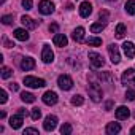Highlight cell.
<instances>
[{
  "mask_svg": "<svg viewBox=\"0 0 135 135\" xmlns=\"http://www.w3.org/2000/svg\"><path fill=\"white\" fill-rule=\"evenodd\" d=\"M88 91H89V97L94 100V102H100L102 100V88L97 84V83H91L88 86Z\"/></svg>",
  "mask_w": 135,
  "mask_h": 135,
  "instance_id": "obj_1",
  "label": "cell"
},
{
  "mask_svg": "<svg viewBox=\"0 0 135 135\" xmlns=\"http://www.w3.org/2000/svg\"><path fill=\"white\" fill-rule=\"evenodd\" d=\"M24 84H26L27 88L38 89V88L46 86V81H45V80H41V78H35V76H26V78H24Z\"/></svg>",
  "mask_w": 135,
  "mask_h": 135,
  "instance_id": "obj_2",
  "label": "cell"
},
{
  "mask_svg": "<svg viewBox=\"0 0 135 135\" xmlns=\"http://www.w3.org/2000/svg\"><path fill=\"white\" fill-rule=\"evenodd\" d=\"M121 81H122L124 86H132V88H135V70H133V69L126 70V72L122 73V76H121Z\"/></svg>",
  "mask_w": 135,
  "mask_h": 135,
  "instance_id": "obj_3",
  "label": "cell"
},
{
  "mask_svg": "<svg viewBox=\"0 0 135 135\" xmlns=\"http://www.w3.org/2000/svg\"><path fill=\"white\" fill-rule=\"evenodd\" d=\"M57 84H59V88L64 89V91H70V89L73 88V80H72L69 75H60V76L57 78Z\"/></svg>",
  "mask_w": 135,
  "mask_h": 135,
  "instance_id": "obj_4",
  "label": "cell"
},
{
  "mask_svg": "<svg viewBox=\"0 0 135 135\" xmlns=\"http://www.w3.org/2000/svg\"><path fill=\"white\" fill-rule=\"evenodd\" d=\"M38 11L41 15H51V13H54L52 2H49V0H41V2L38 3Z\"/></svg>",
  "mask_w": 135,
  "mask_h": 135,
  "instance_id": "obj_5",
  "label": "cell"
},
{
  "mask_svg": "<svg viewBox=\"0 0 135 135\" xmlns=\"http://www.w3.org/2000/svg\"><path fill=\"white\" fill-rule=\"evenodd\" d=\"M56 126H57V118H56L54 114H49V116H46V118H45L43 127H45V130H46V132H52V130L56 129Z\"/></svg>",
  "mask_w": 135,
  "mask_h": 135,
  "instance_id": "obj_6",
  "label": "cell"
},
{
  "mask_svg": "<svg viewBox=\"0 0 135 135\" xmlns=\"http://www.w3.org/2000/svg\"><path fill=\"white\" fill-rule=\"evenodd\" d=\"M89 60H91V65L94 67V69H100V67L103 65V57L99 54V52H89Z\"/></svg>",
  "mask_w": 135,
  "mask_h": 135,
  "instance_id": "obj_7",
  "label": "cell"
},
{
  "mask_svg": "<svg viewBox=\"0 0 135 135\" xmlns=\"http://www.w3.org/2000/svg\"><path fill=\"white\" fill-rule=\"evenodd\" d=\"M41 59H43V62H45V64H51V62L54 60V52H52L51 46H48V45H45V46H43Z\"/></svg>",
  "mask_w": 135,
  "mask_h": 135,
  "instance_id": "obj_8",
  "label": "cell"
},
{
  "mask_svg": "<svg viewBox=\"0 0 135 135\" xmlns=\"http://www.w3.org/2000/svg\"><path fill=\"white\" fill-rule=\"evenodd\" d=\"M108 52H110V57H111V62L113 64H119L121 62V54H119V49L116 45H110L108 46Z\"/></svg>",
  "mask_w": 135,
  "mask_h": 135,
  "instance_id": "obj_9",
  "label": "cell"
},
{
  "mask_svg": "<svg viewBox=\"0 0 135 135\" xmlns=\"http://www.w3.org/2000/svg\"><path fill=\"white\" fill-rule=\"evenodd\" d=\"M41 99H43V103H46V105H56L57 103V94L52 92V91L45 92Z\"/></svg>",
  "mask_w": 135,
  "mask_h": 135,
  "instance_id": "obj_10",
  "label": "cell"
},
{
  "mask_svg": "<svg viewBox=\"0 0 135 135\" xmlns=\"http://www.w3.org/2000/svg\"><path fill=\"white\" fill-rule=\"evenodd\" d=\"M91 13H92V5L89 2H83L80 5V15H81V18H89Z\"/></svg>",
  "mask_w": 135,
  "mask_h": 135,
  "instance_id": "obj_11",
  "label": "cell"
},
{
  "mask_svg": "<svg viewBox=\"0 0 135 135\" xmlns=\"http://www.w3.org/2000/svg\"><path fill=\"white\" fill-rule=\"evenodd\" d=\"M21 22H22V26L26 27V29H37V26L40 24V21H33L32 18H29V16H22L21 18Z\"/></svg>",
  "mask_w": 135,
  "mask_h": 135,
  "instance_id": "obj_12",
  "label": "cell"
},
{
  "mask_svg": "<svg viewBox=\"0 0 135 135\" xmlns=\"http://www.w3.org/2000/svg\"><path fill=\"white\" fill-rule=\"evenodd\" d=\"M122 49H124V52H126V56H127L129 59L135 57V45H133V43L126 41V43L122 45Z\"/></svg>",
  "mask_w": 135,
  "mask_h": 135,
  "instance_id": "obj_13",
  "label": "cell"
},
{
  "mask_svg": "<svg viewBox=\"0 0 135 135\" xmlns=\"http://www.w3.org/2000/svg\"><path fill=\"white\" fill-rule=\"evenodd\" d=\"M21 69L22 70H32V69H35V60L32 59V57H24L22 60H21Z\"/></svg>",
  "mask_w": 135,
  "mask_h": 135,
  "instance_id": "obj_14",
  "label": "cell"
},
{
  "mask_svg": "<svg viewBox=\"0 0 135 135\" xmlns=\"http://www.w3.org/2000/svg\"><path fill=\"white\" fill-rule=\"evenodd\" d=\"M52 41H54V45H56V46H59V48L67 46V43H69V40H67V37H65L64 33H56Z\"/></svg>",
  "mask_w": 135,
  "mask_h": 135,
  "instance_id": "obj_15",
  "label": "cell"
},
{
  "mask_svg": "<svg viewBox=\"0 0 135 135\" xmlns=\"http://www.w3.org/2000/svg\"><path fill=\"white\" fill-rule=\"evenodd\" d=\"M114 114H116V118H118L119 121H122V119H127V118L130 116V111H129L127 107H119Z\"/></svg>",
  "mask_w": 135,
  "mask_h": 135,
  "instance_id": "obj_16",
  "label": "cell"
},
{
  "mask_svg": "<svg viewBox=\"0 0 135 135\" xmlns=\"http://www.w3.org/2000/svg\"><path fill=\"white\" fill-rule=\"evenodd\" d=\"M13 35H15V38H18L19 41H27V40H29V33H27V29H16Z\"/></svg>",
  "mask_w": 135,
  "mask_h": 135,
  "instance_id": "obj_17",
  "label": "cell"
},
{
  "mask_svg": "<svg viewBox=\"0 0 135 135\" xmlns=\"http://www.w3.org/2000/svg\"><path fill=\"white\" fill-rule=\"evenodd\" d=\"M10 126L13 129H19L22 126V114H16V116H11L10 118Z\"/></svg>",
  "mask_w": 135,
  "mask_h": 135,
  "instance_id": "obj_18",
  "label": "cell"
},
{
  "mask_svg": "<svg viewBox=\"0 0 135 135\" xmlns=\"http://www.w3.org/2000/svg\"><path fill=\"white\" fill-rule=\"evenodd\" d=\"M72 37H73V40L75 41H83L84 40V29L83 27H76L75 30H73V33H72Z\"/></svg>",
  "mask_w": 135,
  "mask_h": 135,
  "instance_id": "obj_19",
  "label": "cell"
},
{
  "mask_svg": "<svg viewBox=\"0 0 135 135\" xmlns=\"http://www.w3.org/2000/svg\"><path fill=\"white\" fill-rule=\"evenodd\" d=\"M121 132V126L118 122H110L107 126V133L108 135H114V133H119Z\"/></svg>",
  "mask_w": 135,
  "mask_h": 135,
  "instance_id": "obj_20",
  "label": "cell"
},
{
  "mask_svg": "<svg viewBox=\"0 0 135 135\" xmlns=\"http://www.w3.org/2000/svg\"><path fill=\"white\" fill-rule=\"evenodd\" d=\"M21 100L26 102V103H33V102H35V95L24 91V92H21Z\"/></svg>",
  "mask_w": 135,
  "mask_h": 135,
  "instance_id": "obj_21",
  "label": "cell"
},
{
  "mask_svg": "<svg viewBox=\"0 0 135 135\" xmlns=\"http://www.w3.org/2000/svg\"><path fill=\"white\" fill-rule=\"evenodd\" d=\"M126 32H127V29H126V26H124V24H118V26H116V30H114L116 38H124Z\"/></svg>",
  "mask_w": 135,
  "mask_h": 135,
  "instance_id": "obj_22",
  "label": "cell"
},
{
  "mask_svg": "<svg viewBox=\"0 0 135 135\" xmlns=\"http://www.w3.org/2000/svg\"><path fill=\"white\" fill-rule=\"evenodd\" d=\"M86 43H88L89 46H100V45H102V38H99V37H89V38L86 40Z\"/></svg>",
  "mask_w": 135,
  "mask_h": 135,
  "instance_id": "obj_23",
  "label": "cell"
},
{
  "mask_svg": "<svg viewBox=\"0 0 135 135\" xmlns=\"http://www.w3.org/2000/svg\"><path fill=\"white\" fill-rule=\"evenodd\" d=\"M103 29H105V24H103V22H95V24L91 26V32H92V33H99V32H102Z\"/></svg>",
  "mask_w": 135,
  "mask_h": 135,
  "instance_id": "obj_24",
  "label": "cell"
},
{
  "mask_svg": "<svg viewBox=\"0 0 135 135\" xmlns=\"http://www.w3.org/2000/svg\"><path fill=\"white\" fill-rule=\"evenodd\" d=\"M126 11L129 15H135V0H127L126 3Z\"/></svg>",
  "mask_w": 135,
  "mask_h": 135,
  "instance_id": "obj_25",
  "label": "cell"
},
{
  "mask_svg": "<svg viewBox=\"0 0 135 135\" xmlns=\"http://www.w3.org/2000/svg\"><path fill=\"white\" fill-rule=\"evenodd\" d=\"M11 75H13V70L10 69V67H2V78L3 80H8Z\"/></svg>",
  "mask_w": 135,
  "mask_h": 135,
  "instance_id": "obj_26",
  "label": "cell"
},
{
  "mask_svg": "<svg viewBox=\"0 0 135 135\" xmlns=\"http://www.w3.org/2000/svg\"><path fill=\"white\" fill-rule=\"evenodd\" d=\"M30 116H32V119H33V121H38V119L41 118V110H40V108H32Z\"/></svg>",
  "mask_w": 135,
  "mask_h": 135,
  "instance_id": "obj_27",
  "label": "cell"
},
{
  "mask_svg": "<svg viewBox=\"0 0 135 135\" xmlns=\"http://www.w3.org/2000/svg\"><path fill=\"white\" fill-rule=\"evenodd\" d=\"M60 133H62V135H70V133H72V126H70L69 122L64 124V126L60 127Z\"/></svg>",
  "mask_w": 135,
  "mask_h": 135,
  "instance_id": "obj_28",
  "label": "cell"
},
{
  "mask_svg": "<svg viewBox=\"0 0 135 135\" xmlns=\"http://www.w3.org/2000/svg\"><path fill=\"white\" fill-rule=\"evenodd\" d=\"M72 103H73V105H83V103H84V99H83L81 95H73V97H72Z\"/></svg>",
  "mask_w": 135,
  "mask_h": 135,
  "instance_id": "obj_29",
  "label": "cell"
},
{
  "mask_svg": "<svg viewBox=\"0 0 135 135\" xmlns=\"http://www.w3.org/2000/svg\"><path fill=\"white\" fill-rule=\"evenodd\" d=\"M2 22H3L5 26H10V24L13 22V16H11V15H5V16H2Z\"/></svg>",
  "mask_w": 135,
  "mask_h": 135,
  "instance_id": "obj_30",
  "label": "cell"
},
{
  "mask_svg": "<svg viewBox=\"0 0 135 135\" xmlns=\"http://www.w3.org/2000/svg\"><path fill=\"white\" fill-rule=\"evenodd\" d=\"M126 99H127V100H135V91H133V89H127Z\"/></svg>",
  "mask_w": 135,
  "mask_h": 135,
  "instance_id": "obj_31",
  "label": "cell"
},
{
  "mask_svg": "<svg viewBox=\"0 0 135 135\" xmlns=\"http://www.w3.org/2000/svg\"><path fill=\"white\" fill-rule=\"evenodd\" d=\"M8 100V95H7V91H0V103H5Z\"/></svg>",
  "mask_w": 135,
  "mask_h": 135,
  "instance_id": "obj_32",
  "label": "cell"
},
{
  "mask_svg": "<svg viewBox=\"0 0 135 135\" xmlns=\"http://www.w3.org/2000/svg\"><path fill=\"white\" fill-rule=\"evenodd\" d=\"M22 7H24L26 10H32V7H33L32 0H22Z\"/></svg>",
  "mask_w": 135,
  "mask_h": 135,
  "instance_id": "obj_33",
  "label": "cell"
},
{
  "mask_svg": "<svg viewBox=\"0 0 135 135\" xmlns=\"http://www.w3.org/2000/svg\"><path fill=\"white\" fill-rule=\"evenodd\" d=\"M26 133H38V130H37V129H33V127H29V129H26V130H24V135H26Z\"/></svg>",
  "mask_w": 135,
  "mask_h": 135,
  "instance_id": "obj_34",
  "label": "cell"
},
{
  "mask_svg": "<svg viewBox=\"0 0 135 135\" xmlns=\"http://www.w3.org/2000/svg\"><path fill=\"white\" fill-rule=\"evenodd\" d=\"M57 29H59L57 24H51V26H49V30H51V32H57Z\"/></svg>",
  "mask_w": 135,
  "mask_h": 135,
  "instance_id": "obj_35",
  "label": "cell"
},
{
  "mask_svg": "<svg viewBox=\"0 0 135 135\" xmlns=\"http://www.w3.org/2000/svg\"><path fill=\"white\" fill-rule=\"evenodd\" d=\"M3 43H5V46H7V48H13V46H15V43H11V41H10V40H7V38H5V41H3Z\"/></svg>",
  "mask_w": 135,
  "mask_h": 135,
  "instance_id": "obj_36",
  "label": "cell"
},
{
  "mask_svg": "<svg viewBox=\"0 0 135 135\" xmlns=\"http://www.w3.org/2000/svg\"><path fill=\"white\" fill-rule=\"evenodd\" d=\"M10 89H11V91H18V89H19V84H16V83H11V84H10Z\"/></svg>",
  "mask_w": 135,
  "mask_h": 135,
  "instance_id": "obj_37",
  "label": "cell"
},
{
  "mask_svg": "<svg viewBox=\"0 0 135 135\" xmlns=\"http://www.w3.org/2000/svg\"><path fill=\"white\" fill-rule=\"evenodd\" d=\"M108 18V13L107 11H100V19H107Z\"/></svg>",
  "mask_w": 135,
  "mask_h": 135,
  "instance_id": "obj_38",
  "label": "cell"
},
{
  "mask_svg": "<svg viewBox=\"0 0 135 135\" xmlns=\"http://www.w3.org/2000/svg\"><path fill=\"white\" fill-rule=\"evenodd\" d=\"M19 114H22V116H24V114H27V111H26L24 108H19Z\"/></svg>",
  "mask_w": 135,
  "mask_h": 135,
  "instance_id": "obj_39",
  "label": "cell"
},
{
  "mask_svg": "<svg viewBox=\"0 0 135 135\" xmlns=\"http://www.w3.org/2000/svg\"><path fill=\"white\" fill-rule=\"evenodd\" d=\"M111 107H113V102H108V103H107V110H110Z\"/></svg>",
  "mask_w": 135,
  "mask_h": 135,
  "instance_id": "obj_40",
  "label": "cell"
},
{
  "mask_svg": "<svg viewBox=\"0 0 135 135\" xmlns=\"http://www.w3.org/2000/svg\"><path fill=\"white\" fill-rule=\"evenodd\" d=\"M130 133H135V126H133V127L130 129Z\"/></svg>",
  "mask_w": 135,
  "mask_h": 135,
  "instance_id": "obj_41",
  "label": "cell"
},
{
  "mask_svg": "<svg viewBox=\"0 0 135 135\" xmlns=\"http://www.w3.org/2000/svg\"><path fill=\"white\" fill-rule=\"evenodd\" d=\"M0 3H5V0H0Z\"/></svg>",
  "mask_w": 135,
  "mask_h": 135,
  "instance_id": "obj_42",
  "label": "cell"
}]
</instances>
